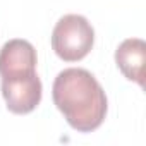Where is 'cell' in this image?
I'll return each instance as SVG.
<instances>
[{"instance_id": "277c9868", "label": "cell", "mask_w": 146, "mask_h": 146, "mask_svg": "<svg viewBox=\"0 0 146 146\" xmlns=\"http://www.w3.org/2000/svg\"><path fill=\"white\" fill-rule=\"evenodd\" d=\"M146 43L141 38H127L115 50V64L129 81L144 86Z\"/></svg>"}, {"instance_id": "6da1fadb", "label": "cell", "mask_w": 146, "mask_h": 146, "mask_svg": "<svg viewBox=\"0 0 146 146\" xmlns=\"http://www.w3.org/2000/svg\"><path fill=\"white\" fill-rule=\"evenodd\" d=\"M52 96L67 124L78 132L98 129L107 117V95L86 69L69 67L58 72L52 86Z\"/></svg>"}, {"instance_id": "3957f363", "label": "cell", "mask_w": 146, "mask_h": 146, "mask_svg": "<svg viewBox=\"0 0 146 146\" xmlns=\"http://www.w3.org/2000/svg\"><path fill=\"white\" fill-rule=\"evenodd\" d=\"M2 96L9 112L16 115L31 113L41 102L43 86L36 69H21L2 74Z\"/></svg>"}, {"instance_id": "7a4b0ae2", "label": "cell", "mask_w": 146, "mask_h": 146, "mask_svg": "<svg viewBox=\"0 0 146 146\" xmlns=\"http://www.w3.org/2000/svg\"><path fill=\"white\" fill-rule=\"evenodd\" d=\"M95 29L79 14H65L52 31V48L64 62L83 60L93 48Z\"/></svg>"}, {"instance_id": "5b68a950", "label": "cell", "mask_w": 146, "mask_h": 146, "mask_svg": "<svg viewBox=\"0 0 146 146\" xmlns=\"http://www.w3.org/2000/svg\"><path fill=\"white\" fill-rule=\"evenodd\" d=\"M36 50L26 40H9L0 50V76L21 69H36Z\"/></svg>"}]
</instances>
